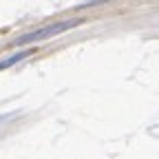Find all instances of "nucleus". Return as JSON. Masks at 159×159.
I'll return each instance as SVG.
<instances>
[{"label":"nucleus","mask_w":159,"mask_h":159,"mask_svg":"<svg viewBox=\"0 0 159 159\" xmlns=\"http://www.w3.org/2000/svg\"><path fill=\"white\" fill-rule=\"evenodd\" d=\"M84 20L82 18H77V20H64V22H55V25H49V27H42V29H38V31H33V33H27V35H20V38H16L13 40V47H25V44H33V42H40V40H47V38H51V35H55V33H62V31H66V29H73V27H77V25H82Z\"/></svg>","instance_id":"obj_1"},{"label":"nucleus","mask_w":159,"mask_h":159,"mask_svg":"<svg viewBox=\"0 0 159 159\" xmlns=\"http://www.w3.org/2000/svg\"><path fill=\"white\" fill-rule=\"evenodd\" d=\"M33 51H20V53H13L11 57H7V60H2V62H0V71L2 69H7V66H13L16 62H20V60H25V57H29Z\"/></svg>","instance_id":"obj_2"}]
</instances>
